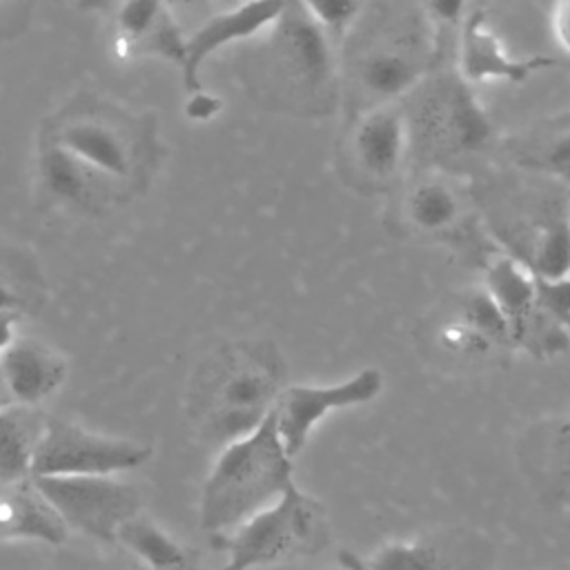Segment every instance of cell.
I'll list each match as a JSON object with an SVG mask.
<instances>
[{
    "label": "cell",
    "mask_w": 570,
    "mask_h": 570,
    "mask_svg": "<svg viewBox=\"0 0 570 570\" xmlns=\"http://www.w3.org/2000/svg\"><path fill=\"white\" fill-rule=\"evenodd\" d=\"M71 530L36 479L0 485V543L62 546Z\"/></svg>",
    "instance_id": "ac0fdd59"
},
{
    "label": "cell",
    "mask_w": 570,
    "mask_h": 570,
    "mask_svg": "<svg viewBox=\"0 0 570 570\" xmlns=\"http://www.w3.org/2000/svg\"><path fill=\"white\" fill-rule=\"evenodd\" d=\"M283 387V363L274 345L240 341L205 361L191 387V414L205 436L225 448L272 414Z\"/></svg>",
    "instance_id": "277c9868"
},
{
    "label": "cell",
    "mask_w": 570,
    "mask_h": 570,
    "mask_svg": "<svg viewBox=\"0 0 570 570\" xmlns=\"http://www.w3.org/2000/svg\"><path fill=\"white\" fill-rule=\"evenodd\" d=\"M525 169L557 180L570 198V129L552 136L519 160Z\"/></svg>",
    "instance_id": "d4e9b609"
},
{
    "label": "cell",
    "mask_w": 570,
    "mask_h": 570,
    "mask_svg": "<svg viewBox=\"0 0 570 570\" xmlns=\"http://www.w3.org/2000/svg\"><path fill=\"white\" fill-rule=\"evenodd\" d=\"M454 316L461 318L463 323H468L470 327H474L479 334H483L497 347H510L512 345L508 321L483 287L465 292L461 296V301L456 303Z\"/></svg>",
    "instance_id": "cb8c5ba5"
},
{
    "label": "cell",
    "mask_w": 570,
    "mask_h": 570,
    "mask_svg": "<svg viewBox=\"0 0 570 570\" xmlns=\"http://www.w3.org/2000/svg\"><path fill=\"white\" fill-rule=\"evenodd\" d=\"M38 169L45 187L53 196L85 212H102L125 194V187L89 169L51 142L40 147Z\"/></svg>",
    "instance_id": "ffe728a7"
},
{
    "label": "cell",
    "mask_w": 570,
    "mask_h": 570,
    "mask_svg": "<svg viewBox=\"0 0 570 570\" xmlns=\"http://www.w3.org/2000/svg\"><path fill=\"white\" fill-rule=\"evenodd\" d=\"M454 65L468 85L523 82L530 76L559 65L554 56H512L501 36L490 27L488 13L479 4H465L454 36Z\"/></svg>",
    "instance_id": "7c38bea8"
},
{
    "label": "cell",
    "mask_w": 570,
    "mask_h": 570,
    "mask_svg": "<svg viewBox=\"0 0 570 570\" xmlns=\"http://www.w3.org/2000/svg\"><path fill=\"white\" fill-rule=\"evenodd\" d=\"M345 557L350 559V563L354 566V570H365V563H363L358 557H354L352 552H345Z\"/></svg>",
    "instance_id": "836d02e7"
},
{
    "label": "cell",
    "mask_w": 570,
    "mask_h": 570,
    "mask_svg": "<svg viewBox=\"0 0 570 570\" xmlns=\"http://www.w3.org/2000/svg\"><path fill=\"white\" fill-rule=\"evenodd\" d=\"M116 53L120 58H163L178 67L185 60L187 36L163 2H125L116 7Z\"/></svg>",
    "instance_id": "2e32d148"
},
{
    "label": "cell",
    "mask_w": 570,
    "mask_h": 570,
    "mask_svg": "<svg viewBox=\"0 0 570 570\" xmlns=\"http://www.w3.org/2000/svg\"><path fill=\"white\" fill-rule=\"evenodd\" d=\"M36 483L71 532L105 543H116L142 508L138 488L120 476H47Z\"/></svg>",
    "instance_id": "9c48e42d"
},
{
    "label": "cell",
    "mask_w": 570,
    "mask_h": 570,
    "mask_svg": "<svg viewBox=\"0 0 570 570\" xmlns=\"http://www.w3.org/2000/svg\"><path fill=\"white\" fill-rule=\"evenodd\" d=\"M22 307V298L18 296V292L7 285L4 281H0V312H16L20 314Z\"/></svg>",
    "instance_id": "1f68e13d"
},
{
    "label": "cell",
    "mask_w": 570,
    "mask_h": 570,
    "mask_svg": "<svg viewBox=\"0 0 570 570\" xmlns=\"http://www.w3.org/2000/svg\"><path fill=\"white\" fill-rule=\"evenodd\" d=\"M363 563L365 570H492L494 552L479 534L448 530L387 541Z\"/></svg>",
    "instance_id": "4fadbf2b"
},
{
    "label": "cell",
    "mask_w": 570,
    "mask_h": 570,
    "mask_svg": "<svg viewBox=\"0 0 570 570\" xmlns=\"http://www.w3.org/2000/svg\"><path fill=\"white\" fill-rule=\"evenodd\" d=\"M483 289L508 321L512 347L514 336L537 309V278L512 256H494L485 267Z\"/></svg>",
    "instance_id": "7402d4cb"
},
{
    "label": "cell",
    "mask_w": 570,
    "mask_h": 570,
    "mask_svg": "<svg viewBox=\"0 0 570 570\" xmlns=\"http://www.w3.org/2000/svg\"><path fill=\"white\" fill-rule=\"evenodd\" d=\"M220 539L225 566L218 570H261L321 550L327 541V517L294 483L276 503Z\"/></svg>",
    "instance_id": "8992f818"
},
{
    "label": "cell",
    "mask_w": 570,
    "mask_h": 570,
    "mask_svg": "<svg viewBox=\"0 0 570 570\" xmlns=\"http://www.w3.org/2000/svg\"><path fill=\"white\" fill-rule=\"evenodd\" d=\"M338 559H341V563H338L336 568H332V570H354V566L350 563V559L345 557V552H341V557H338Z\"/></svg>",
    "instance_id": "d6a6232c"
},
{
    "label": "cell",
    "mask_w": 570,
    "mask_h": 570,
    "mask_svg": "<svg viewBox=\"0 0 570 570\" xmlns=\"http://www.w3.org/2000/svg\"><path fill=\"white\" fill-rule=\"evenodd\" d=\"M550 29L559 49L570 56V0H561L550 7Z\"/></svg>",
    "instance_id": "f546056e"
},
{
    "label": "cell",
    "mask_w": 570,
    "mask_h": 570,
    "mask_svg": "<svg viewBox=\"0 0 570 570\" xmlns=\"http://www.w3.org/2000/svg\"><path fill=\"white\" fill-rule=\"evenodd\" d=\"M407 136L410 167L414 171L463 169L483 158L494 145V125L476 91L454 65V38L430 76L401 100Z\"/></svg>",
    "instance_id": "3957f363"
},
{
    "label": "cell",
    "mask_w": 570,
    "mask_h": 570,
    "mask_svg": "<svg viewBox=\"0 0 570 570\" xmlns=\"http://www.w3.org/2000/svg\"><path fill=\"white\" fill-rule=\"evenodd\" d=\"M465 2L365 4L338 51L347 120L407 98L456 36Z\"/></svg>",
    "instance_id": "6da1fadb"
},
{
    "label": "cell",
    "mask_w": 570,
    "mask_h": 570,
    "mask_svg": "<svg viewBox=\"0 0 570 570\" xmlns=\"http://www.w3.org/2000/svg\"><path fill=\"white\" fill-rule=\"evenodd\" d=\"M309 13L341 51L343 42L358 22L365 4L363 2H307Z\"/></svg>",
    "instance_id": "484cf974"
},
{
    "label": "cell",
    "mask_w": 570,
    "mask_h": 570,
    "mask_svg": "<svg viewBox=\"0 0 570 570\" xmlns=\"http://www.w3.org/2000/svg\"><path fill=\"white\" fill-rule=\"evenodd\" d=\"M0 407H2V405H0Z\"/></svg>",
    "instance_id": "e575fe53"
},
{
    "label": "cell",
    "mask_w": 570,
    "mask_h": 570,
    "mask_svg": "<svg viewBox=\"0 0 570 570\" xmlns=\"http://www.w3.org/2000/svg\"><path fill=\"white\" fill-rule=\"evenodd\" d=\"M47 142L125 189L149 158L147 138L116 111H76L56 125Z\"/></svg>",
    "instance_id": "30bf717a"
},
{
    "label": "cell",
    "mask_w": 570,
    "mask_h": 570,
    "mask_svg": "<svg viewBox=\"0 0 570 570\" xmlns=\"http://www.w3.org/2000/svg\"><path fill=\"white\" fill-rule=\"evenodd\" d=\"M151 456L154 450L145 443L47 416L33 454V479L120 476L145 465Z\"/></svg>",
    "instance_id": "52a82bcc"
},
{
    "label": "cell",
    "mask_w": 570,
    "mask_h": 570,
    "mask_svg": "<svg viewBox=\"0 0 570 570\" xmlns=\"http://www.w3.org/2000/svg\"><path fill=\"white\" fill-rule=\"evenodd\" d=\"M381 392L383 374L376 367H363L336 383H296L283 387L274 403L272 419L287 454L294 459L307 445L312 432L327 414L365 405Z\"/></svg>",
    "instance_id": "8fae6325"
},
{
    "label": "cell",
    "mask_w": 570,
    "mask_h": 570,
    "mask_svg": "<svg viewBox=\"0 0 570 570\" xmlns=\"http://www.w3.org/2000/svg\"><path fill=\"white\" fill-rule=\"evenodd\" d=\"M439 343L445 352L454 356H481L497 347L492 341H488L483 334H479L454 314L439 327Z\"/></svg>",
    "instance_id": "4316f807"
},
{
    "label": "cell",
    "mask_w": 570,
    "mask_h": 570,
    "mask_svg": "<svg viewBox=\"0 0 570 570\" xmlns=\"http://www.w3.org/2000/svg\"><path fill=\"white\" fill-rule=\"evenodd\" d=\"M519 459L548 501L570 508V412L534 423L521 439Z\"/></svg>",
    "instance_id": "e0dca14e"
},
{
    "label": "cell",
    "mask_w": 570,
    "mask_h": 570,
    "mask_svg": "<svg viewBox=\"0 0 570 570\" xmlns=\"http://www.w3.org/2000/svg\"><path fill=\"white\" fill-rule=\"evenodd\" d=\"M283 9H285V2H247V4L229 7L212 16L207 22H203L187 38L185 60L180 65L183 87L187 89V94L203 89L200 67L212 53L245 40H254L276 22Z\"/></svg>",
    "instance_id": "5bb4252c"
},
{
    "label": "cell",
    "mask_w": 570,
    "mask_h": 570,
    "mask_svg": "<svg viewBox=\"0 0 570 570\" xmlns=\"http://www.w3.org/2000/svg\"><path fill=\"white\" fill-rule=\"evenodd\" d=\"M47 416L38 407H0V485L33 476V454Z\"/></svg>",
    "instance_id": "44dd1931"
},
{
    "label": "cell",
    "mask_w": 570,
    "mask_h": 570,
    "mask_svg": "<svg viewBox=\"0 0 570 570\" xmlns=\"http://www.w3.org/2000/svg\"><path fill=\"white\" fill-rule=\"evenodd\" d=\"M292 485L294 459L269 414L249 434L218 450L200 490V528L225 537L276 503Z\"/></svg>",
    "instance_id": "5b68a950"
},
{
    "label": "cell",
    "mask_w": 570,
    "mask_h": 570,
    "mask_svg": "<svg viewBox=\"0 0 570 570\" xmlns=\"http://www.w3.org/2000/svg\"><path fill=\"white\" fill-rule=\"evenodd\" d=\"M220 107H223L220 98H216V96H212L209 91L200 89V91L189 94V100H187V105H185V111H187V116H189L194 122H207V120H212V118L220 111Z\"/></svg>",
    "instance_id": "f1b7e54d"
},
{
    "label": "cell",
    "mask_w": 570,
    "mask_h": 570,
    "mask_svg": "<svg viewBox=\"0 0 570 570\" xmlns=\"http://www.w3.org/2000/svg\"><path fill=\"white\" fill-rule=\"evenodd\" d=\"M18 318H20V314H16V312H0V358L11 347V343L18 338V334H16Z\"/></svg>",
    "instance_id": "4dcf8cb0"
},
{
    "label": "cell",
    "mask_w": 570,
    "mask_h": 570,
    "mask_svg": "<svg viewBox=\"0 0 570 570\" xmlns=\"http://www.w3.org/2000/svg\"><path fill=\"white\" fill-rule=\"evenodd\" d=\"M338 160L343 176L358 191L394 189L410 169V136L401 102L350 118Z\"/></svg>",
    "instance_id": "ba28073f"
},
{
    "label": "cell",
    "mask_w": 570,
    "mask_h": 570,
    "mask_svg": "<svg viewBox=\"0 0 570 570\" xmlns=\"http://www.w3.org/2000/svg\"><path fill=\"white\" fill-rule=\"evenodd\" d=\"M245 53L240 71L256 102L303 118H327L341 109L338 49L307 2H285Z\"/></svg>",
    "instance_id": "7a4b0ae2"
},
{
    "label": "cell",
    "mask_w": 570,
    "mask_h": 570,
    "mask_svg": "<svg viewBox=\"0 0 570 570\" xmlns=\"http://www.w3.org/2000/svg\"><path fill=\"white\" fill-rule=\"evenodd\" d=\"M463 214V196L450 174L414 171V176L405 183L401 216L416 234H448L461 225Z\"/></svg>",
    "instance_id": "d6986e66"
},
{
    "label": "cell",
    "mask_w": 570,
    "mask_h": 570,
    "mask_svg": "<svg viewBox=\"0 0 570 570\" xmlns=\"http://www.w3.org/2000/svg\"><path fill=\"white\" fill-rule=\"evenodd\" d=\"M67 379V361L51 345L18 336L0 358V405L38 407Z\"/></svg>",
    "instance_id": "9a60e30c"
},
{
    "label": "cell",
    "mask_w": 570,
    "mask_h": 570,
    "mask_svg": "<svg viewBox=\"0 0 570 570\" xmlns=\"http://www.w3.org/2000/svg\"><path fill=\"white\" fill-rule=\"evenodd\" d=\"M142 570H196L189 550L156 521L138 514L122 525L116 539Z\"/></svg>",
    "instance_id": "603a6c76"
},
{
    "label": "cell",
    "mask_w": 570,
    "mask_h": 570,
    "mask_svg": "<svg viewBox=\"0 0 570 570\" xmlns=\"http://www.w3.org/2000/svg\"><path fill=\"white\" fill-rule=\"evenodd\" d=\"M537 303L559 325L570 332V276L561 281L537 278Z\"/></svg>",
    "instance_id": "83f0119b"
}]
</instances>
